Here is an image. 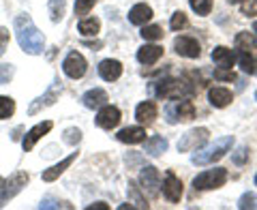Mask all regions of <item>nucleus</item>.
<instances>
[{"mask_svg":"<svg viewBox=\"0 0 257 210\" xmlns=\"http://www.w3.org/2000/svg\"><path fill=\"white\" fill-rule=\"evenodd\" d=\"M15 35H18V43L20 47L26 54H41L43 52V45H45V39L43 35L39 32V28L35 26V22L28 13H22L15 18Z\"/></svg>","mask_w":257,"mask_h":210,"instance_id":"obj_1","label":"nucleus"},{"mask_svg":"<svg viewBox=\"0 0 257 210\" xmlns=\"http://www.w3.org/2000/svg\"><path fill=\"white\" fill-rule=\"evenodd\" d=\"M231 146H234V137H231V135H223V137H219V140L212 144V146H208L206 150L193 155L191 163L193 165H210V163H214V161H219V159H223L225 155H227V152L231 150Z\"/></svg>","mask_w":257,"mask_h":210,"instance_id":"obj_2","label":"nucleus"},{"mask_svg":"<svg viewBox=\"0 0 257 210\" xmlns=\"http://www.w3.org/2000/svg\"><path fill=\"white\" fill-rule=\"evenodd\" d=\"M157 96L161 99H184V96H191L195 92V88H193L189 82H184V79H161L155 88Z\"/></svg>","mask_w":257,"mask_h":210,"instance_id":"obj_3","label":"nucleus"},{"mask_svg":"<svg viewBox=\"0 0 257 210\" xmlns=\"http://www.w3.org/2000/svg\"><path fill=\"white\" fill-rule=\"evenodd\" d=\"M225 182H227V169L214 167L197 174L195 180H193V187H195V191H212V189H221Z\"/></svg>","mask_w":257,"mask_h":210,"instance_id":"obj_4","label":"nucleus"},{"mask_svg":"<svg viewBox=\"0 0 257 210\" xmlns=\"http://www.w3.org/2000/svg\"><path fill=\"white\" fill-rule=\"evenodd\" d=\"M165 116H167V123H170V125L189 123V120L195 118V108H193V103L187 101V99H182V101L174 99V103L167 105Z\"/></svg>","mask_w":257,"mask_h":210,"instance_id":"obj_5","label":"nucleus"},{"mask_svg":"<svg viewBox=\"0 0 257 210\" xmlns=\"http://www.w3.org/2000/svg\"><path fill=\"white\" fill-rule=\"evenodd\" d=\"M28 180H30V176L26 172H15L9 180H5L0 184V206H5V201H9L18 195V193L28 184Z\"/></svg>","mask_w":257,"mask_h":210,"instance_id":"obj_6","label":"nucleus"},{"mask_svg":"<svg viewBox=\"0 0 257 210\" xmlns=\"http://www.w3.org/2000/svg\"><path fill=\"white\" fill-rule=\"evenodd\" d=\"M208 137H210V131H208L206 127L191 129V131H187V133L180 137V142H178V152H191V150L202 148L204 144L208 142Z\"/></svg>","mask_w":257,"mask_h":210,"instance_id":"obj_7","label":"nucleus"},{"mask_svg":"<svg viewBox=\"0 0 257 210\" xmlns=\"http://www.w3.org/2000/svg\"><path fill=\"white\" fill-rule=\"evenodd\" d=\"M62 71H64V75L71 77V79H79V77H84L86 75V71H88V62L86 58L79 52H71L67 58L62 60Z\"/></svg>","mask_w":257,"mask_h":210,"instance_id":"obj_8","label":"nucleus"},{"mask_svg":"<svg viewBox=\"0 0 257 210\" xmlns=\"http://www.w3.org/2000/svg\"><path fill=\"white\" fill-rule=\"evenodd\" d=\"M140 184L144 191H148V195L157 197L159 195V189H161V174L155 165H146L140 174Z\"/></svg>","mask_w":257,"mask_h":210,"instance_id":"obj_9","label":"nucleus"},{"mask_svg":"<svg viewBox=\"0 0 257 210\" xmlns=\"http://www.w3.org/2000/svg\"><path fill=\"white\" fill-rule=\"evenodd\" d=\"M60 92H62V86H60L58 79H54V86L50 88V90H47L43 96H39V99H35V101L30 103L28 114H30V116H35V114H39L41 110H45V108H50V105H54Z\"/></svg>","mask_w":257,"mask_h":210,"instance_id":"obj_10","label":"nucleus"},{"mask_svg":"<svg viewBox=\"0 0 257 210\" xmlns=\"http://www.w3.org/2000/svg\"><path fill=\"white\" fill-rule=\"evenodd\" d=\"M174 50L182 58H199V54H202V47L193 37H178L174 41Z\"/></svg>","mask_w":257,"mask_h":210,"instance_id":"obj_11","label":"nucleus"},{"mask_svg":"<svg viewBox=\"0 0 257 210\" xmlns=\"http://www.w3.org/2000/svg\"><path fill=\"white\" fill-rule=\"evenodd\" d=\"M52 127H54V125H52V120H43V123L35 125V127H32L26 135H24V140H22V148L26 150V152H28V150H32V148H35V144H37L39 140H41L43 135H47V133L52 131Z\"/></svg>","mask_w":257,"mask_h":210,"instance_id":"obj_12","label":"nucleus"},{"mask_svg":"<svg viewBox=\"0 0 257 210\" xmlns=\"http://www.w3.org/2000/svg\"><path fill=\"white\" fill-rule=\"evenodd\" d=\"M120 123V110L114 105H103L99 108V114H96V125L105 131H111L114 127H118Z\"/></svg>","mask_w":257,"mask_h":210,"instance_id":"obj_13","label":"nucleus"},{"mask_svg":"<svg viewBox=\"0 0 257 210\" xmlns=\"http://www.w3.org/2000/svg\"><path fill=\"white\" fill-rule=\"evenodd\" d=\"M163 195L167 197V201H172V204L180 201V197H182V182H180V178H178V176H176L174 172H167V174H165V180H163Z\"/></svg>","mask_w":257,"mask_h":210,"instance_id":"obj_14","label":"nucleus"},{"mask_svg":"<svg viewBox=\"0 0 257 210\" xmlns=\"http://www.w3.org/2000/svg\"><path fill=\"white\" fill-rule=\"evenodd\" d=\"M99 75L105 79V82H116L122 75V62L114 60V58H107L99 64Z\"/></svg>","mask_w":257,"mask_h":210,"instance_id":"obj_15","label":"nucleus"},{"mask_svg":"<svg viewBox=\"0 0 257 210\" xmlns=\"http://www.w3.org/2000/svg\"><path fill=\"white\" fill-rule=\"evenodd\" d=\"M212 60L219 69H231L236 62V52L229 50V47H225V45H219L212 50Z\"/></svg>","mask_w":257,"mask_h":210,"instance_id":"obj_16","label":"nucleus"},{"mask_svg":"<svg viewBox=\"0 0 257 210\" xmlns=\"http://www.w3.org/2000/svg\"><path fill=\"white\" fill-rule=\"evenodd\" d=\"M231 99H234L231 90H227V88H223V86H212L210 90H208V101H210L212 108H219V110L227 108Z\"/></svg>","mask_w":257,"mask_h":210,"instance_id":"obj_17","label":"nucleus"},{"mask_svg":"<svg viewBox=\"0 0 257 210\" xmlns=\"http://www.w3.org/2000/svg\"><path fill=\"white\" fill-rule=\"evenodd\" d=\"M82 101H84V105L88 110H99V108H103V105H107L109 96L103 88H92V90H88L82 96Z\"/></svg>","mask_w":257,"mask_h":210,"instance_id":"obj_18","label":"nucleus"},{"mask_svg":"<svg viewBox=\"0 0 257 210\" xmlns=\"http://www.w3.org/2000/svg\"><path fill=\"white\" fill-rule=\"evenodd\" d=\"M150 20H152V9L146 3H138L128 11V22L135 24V26H146Z\"/></svg>","mask_w":257,"mask_h":210,"instance_id":"obj_19","label":"nucleus"},{"mask_svg":"<svg viewBox=\"0 0 257 210\" xmlns=\"http://www.w3.org/2000/svg\"><path fill=\"white\" fill-rule=\"evenodd\" d=\"M157 114H159V110H157L155 101H144L138 105V110H135V118H138V123H142V125H152Z\"/></svg>","mask_w":257,"mask_h":210,"instance_id":"obj_20","label":"nucleus"},{"mask_svg":"<svg viewBox=\"0 0 257 210\" xmlns=\"http://www.w3.org/2000/svg\"><path fill=\"white\" fill-rule=\"evenodd\" d=\"M116 137H118V142H122V144H140V142L146 140V129L144 127H126Z\"/></svg>","mask_w":257,"mask_h":210,"instance_id":"obj_21","label":"nucleus"},{"mask_svg":"<svg viewBox=\"0 0 257 210\" xmlns=\"http://www.w3.org/2000/svg\"><path fill=\"white\" fill-rule=\"evenodd\" d=\"M75 159H77V152H71V155H69V157H64V159L60 161V163H56L54 167L45 169V172H43V180H45V182H52V180H56V178H58V176L64 172V169L73 165V161H75Z\"/></svg>","mask_w":257,"mask_h":210,"instance_id":"obj_22","label":"nucleus"},{"mask_svg":"<svg viewBox=\"0 0 257 210\" xmlns=\"http://www.w3.org/2000/svg\"><path fill=\"white\" fill-rule=\"evenodd\" d=\"M161 56H163V47L161 45H144L138 52V60L142 64H146V67H150V64L159 62Z\"/></svg>","mask_w":257,"mask_h":210,"instance_id":"obj_23","label":"nucleus"},{"mask_svg":"<svg viewBox=\"0 0 257 210\" xmlns=\"http://www.w3.org/2000/svg\"><path fill=\"white\" fill-rule=\"evenodd\" d=\"M167 140L165 137H159V135H155V137H150V140L146 142V148H144V152L146 155H150V157H159V155H163V152H167Z\"/></svg>","mask_w":257,"mask_h":210,"instance_id":"obj_24","label":"nucleus"},{"mask_svg":"<svg viewBox=\"0 0 257 210\" xmlns=\"http://www.w3.org/2000/svg\"><path fill=\"white\" fill-rule=\"evenodd\" d=\"M236 60L240 62V69H242L244 73L253 75L255 71H257V62H255V54H253V52L238 50V52H236Z\"/></svg>","mask_w":257,"mask_h":210,"instance_id":"obj_25","label":"nucleus"},{"mask_svg":"<svg viewBox=\"0 0 257 210\" xmlns=\"http://www.w3.org/2000/svg\"><path fill=\"white\" fill-rule=\"evenodd\" d=\"M236 50L257 54V37L251 32H240V35H236Z\"/></svg>","mask_w":257,"mask_h":210,"instance_id":"obj_26","label":"nucleus"},{"mask_svg":"<svg viewBox=\"0 0 257 210\" xmlns=\"http://www.w3.org/2000/svg\"><path fill=\"white\" fill-rule=\"evenodd\" d=\"M77 30L82 32L84 37H96V35H99V30H101V22L96 18H86V20L79 22Z\"/></svg>","mask_w":257,"mask_h":210,"instance_id":"obj_27","label":"nucleus"},{"mask_svg":"<svg viewBox=\"0 0 257 210\" xmlns=\"http://www.w3.org/2000/svg\"><path fill=\"white\" fill-rule=\"evenodd\" d=\"M126 193H128V199L133 201L138 208H148V204H146V199H144V195L140 193V187L135 182H131L128 180V187H126Z\"/></svg>","mask_w":257,"mask_h":210,"instance_id":"obj_28","label":"nucleus"},{"mask_svg":"<svg viewBox=\"0 0 257 210\" xmlns=\"http://www.w3.org/2000/svg\"><path fill=\"white\" fill-rule=\"evenodd\" d=\"M15 112V101L11 96H0V120L11 118Z\"/></svg>","mask_w":257,"mask_h":210,"instance_id":"obj_29","label":"nucleus"},{"mask_svg":"<svg viewBox=\"0 0 257 210\" xmlns=\"http://www.w3.org/2000/svg\"><path fill=\"white\" fill-rule=\"evenodd\" d=\"M189 5L197 15H210L212 11V0H189Z\"/></svg>","mask_w":257,"mask_h":210,"instance_id":"obj_30","label":"nucleus"},{"mask_svg":"<svg viewBox=\"0 0 257 210\" xmlns=\"http://www.w3.org/2000/svg\"><path fill=\"white\" fill-rule=\"evenodd\" d=\"M50 18L52 22H60L64 18V0H50Z\"/></svg>","mask_w":257,"mask_h":210,"instance_id":"obj_31","label":"nucleus"},{"mask_svg":"<svg viewBox=\"0 0 257 210\" xmlns=\"http://www.w3.org/2000/svg\"><path fill=\"white\" fill-rule=\"evenodd\" d=\"M140 35L146 39V41H159V39L163 37V30H161V26H144Z\"/></svg>","mask_w":257,"mask_h":210,"instance_id":"obj_32","label":"nucleus"},{"mask_svg":"<svg viewBox=\"0 0 257 210\" xmlns=\"http://www.w3.org/2000/svg\"><path fill=\"white\" fill-rule=\"evenodd\" d=\"M170 26H172V30H182V28H187L189 26V20H187V15H184L182 11H176L174 15H172V22H170Z\"/></svg>","mask_w":257,"mask_h":210,"instance_id":"obj_33","label":"nucleus"},{"mask_svg":"<svg viewBox=\"0 0 257 210\" xmlns=\"http://www.w3.org/2000/svg\"><path fill=\"white\" fill-rule=\"evenodd\" d=\"M64 144H69V146H77L79 144V140H82V131L79 129H75V127H71V129H67L64 131Z\"/></svg>","mask_w":257,"mask_h":210,"instance_id":"obj_34","label":"nucleus"},{"mask_svg":"<svg viewBox=\"0 0 257 210\" xmlns=\"http://www.w3.org/2000/svg\"><path fill=\"white\" fill-rule=\"evenodd\" d=\"M15 75V67L13 64H0V86L9 84Z\"/></svg>","mask_w":257,"mask_h":210,"instance_id":"obj_35","label":"nucleus"},{"mask_svg":"<svg viewBox=\"0 0 257 210\" xmlns=\"http://www.w3.org/2000/svg\"><path fill=\"white\" fill-rule=\"evenodd\" d=\"M96 0H75V15H88Z\"/></svg>","mask_w":257,"mask_h":210,"instance_id":"obj_36","label":"nucleus"},{"mask_svg":"<svg viewBox=\"0 0 257 210\" xmlns=\"http://www.w3.org/2000/svg\"><path fill=\"white\" fill-rule=\"evenodd\" d=\"M39 208H73L69 204V201H58V199H54V197H45L41 204H39Z\"/></svg>","mask_w":257,"mask_h":210,"instance_id":"obj_37","label":"nucleus"},{"mask_svg":"<svg viewBox=\"0 0 257 210\" xmlns=\"http://www.w3.org/2000/svg\"><path fill=\"white\" fill-rule=\"evenodd\" d=\"M238 208L240 210H246V208H255V193H244L242 197H240V201H238Z\"/></svg>","mask_w":257,"mask_h":210,"instance_id":"obj_38","label":"nucleus"},{"mask_svg":"<svg viewBox=\"0 0 257 210\" xmlns=\"http://www.w3.org/2000/svg\"><path fill=\"white\" fill-rule=\"evenodd\" d=\"M246 159H248V148H244V146H240V148L236 150V155L231 157V161H234L236 165H244Z\"/></svg>","mask_w":257,"mask_h":210,"instance_id":"obj_39","label":"nucleus"},{"mask_svg":"<svg viewBox=\"0 0 257 210\" xmlns=\"http://www.w3.org/2000/svg\"><path fill=\"white\" fill-rule=\"evenodd\" d=\"M242 13L248 15V18L257 15V0H244L242 3Z\"/></svg>","mask_w":257,"mask_h":210,"instance_id":"obj_40","label":"nucleus"},{"mask_svg":"<svg viewBox=\"0 0 257 210\" xmlns=\"http://www.w3.org/2000/svg\"><path fill=\"white\" fill-rule=\"evenodd\" d=\"M7 45H9V30H7V28H0V56L5 54Z\"/></svg>","mask_w":257,"mask_h":210,"instance_id":"obj_41","label":"nucleus"},{"mask_svg":"<svg viewBox=\"0 0 257 210\" xmlns=\"http://www.w3.org/2000/svg\"><path fill=\"white\" fill-rule=\"evenodd\" d=\"M216 79H234V73H231V69H219L214 73Z\"/></svg>","mask_w":257,"mask_h":210,"instance_id":"obj_42","label":"nucleus"},{"mask_svg":"<svg viewBox=\"0 0 257 210\" xmlns=\"http://www.w3.org/2000/svg\"><path fill=\"white\" fill-rule=\"evenodd\" d=\"M86 210H109V206L105 204V201H96V204H90Z\"/></svg>","mask_w":257,"mask_h":210,"instance_id":"obj_43","label":"nucleus"},{"mask_svg":"<svg viewBox=\"0 0 257 210\" xmlns=\"http://www.w3.org/2000/svg\"><path fill=\"white\" fill-rule=\"evenodd\" d=\"M253 35H255V37H257V22H255V24H253Z\"/></svg>","mask_w":257,"mask_h":210,"instance_id":"obj_44","label":"nucleus"},{"mask_svg":"<svg viewBox=\"0 0 257 210\" xmlns=\"http://www.w3.org/2000/svg\"><path fill=\"white\" fill-rule=\"evenodd\" d=\"M229 3H242V0H229Z\"/></svg>","mask_w":257,"mask_h":210,"instance_id":"obj_45","label":"nucleus"},{"mask_svg":"<svg viewBox=\"0 0 257 210\" xmlns=\"http://www.w3.org/2000/svg\"><path fill=\"white\" fill-rule=\"evenodd\" d=\"M3 182H5V180H3V178H0V184H3Z\"/></svg>","mask_w":257,"mask_h":210,"instance_id":"obj_46","label":"nucleus"},{"mask_svg":"<svg viewBox=\"0 0 257 210\" xmlns=\"http://www.w3.org/2000/svg\"><path fill=\"white\" fill-rule=\"evenodd\" d=\"M255 184H257V176H255Z\"/></svg>","mask_w":257,"mask_h":210,"instance_id":"obj_47","label":"nucleus"},{"mask_svg":"<svg viewBox=\"0 0 257 210\" xmlns=\"http://www.w3.org/2000/svg\"><path fill=\"white\" fill-rule=\"evenodd\" d=\"M255 99H257V92H255Z\"/></svg>","mask_w":257,"mask_h":210,"instance_id":"obj_48","label":"nucleus"}]
</instances>
